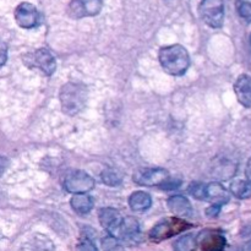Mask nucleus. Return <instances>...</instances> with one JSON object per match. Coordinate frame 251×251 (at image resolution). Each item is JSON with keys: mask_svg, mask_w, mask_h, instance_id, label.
<instances>
[{"mask_svg": "<svg viewBox=\"0 0 251 251\" xmlns=\"http://www.w3.org/2000/svg\"><path fill=\"white\" fill-rule=\"evenodd\" d=\"M158 58L163 70L173 76L184 75L190 65V56L188 50L180 44H173L161 48Z\"/></svg>", "mask_w": 251, "mask_h": 251, "instance_id": "f257e3e1", "label": "nucleus"}, {"mask_svg": "<svg viewBox=\"0 0 251 251\" xmlns=\"http://www.w3.org/2000/svg\"><path fill=\"white\" fill-rule=\"evenodd\" d=\"M87 88L85 85L77 82H68L61 86L59 92L61 109L65 114L76 115L83 109L87 102Z\"/></svg>", "mask_w": 251, "mask_h": 251, "instance_id": "f03ea898", "label": "nucleus"}, {"mask_svg": "<svg viewBox=\"0 0 251 251\" xmlns=\"http://www.w3.org/2000/svg\"><path fill=\"white\" fill-rule=\"evenodd\" d=\"M189 228H191V226L181 218H166L152 228V230L150 232V239L156 243L162 242V240L169 239L171 237H174V235L179 234V233L184 232Z\"/></svg>", "mask_w": 251, "mask_h": 251, "instance_id": "7ed1b4c3", "label": "nucleus"}, {"mask_svg": "<svg viewBox=\"0 0 251 251\" xmlns=\"http://www.w3.org/2000/svg\"><path fill=\"white\" fill-rule=\"evenodd\" d=\"M200 15L207 26L221 28L225 21V2L223 0H202Z\"/></svg>", "mask_w": 251, "mask_h": 251, "instance_id": "20e7f679", "label": "nucleus"}, {"mask_svg": "<svg viewBox=\"0 0 251 251\" xmlns=\"http://www.w3.org/2000/svg\"><path fill=\"white\" fill-rule=\"evenodd\" d=\"M22 59H24V63L28 68L39 69L47 76L53 75L56 69L55 58L46 48H39L33 53H27Z\"/></svg>", "mask_w": 251, "mask_h": 251, "instance_id": "39448f33", "label": "nucleus"}, {"mask_svg": "<svg viewBox=\"0 0 251 251\" xmlns=\"http://www.w3.org/2000/svg\"><path fill=\"white\" fill-rule=\"evenodd\" d=\"M64 188L70 194H87L95 188V179L88 173L76 171L69 174L64 181Z\"/></svg>", "mask_w": 251, "mask_h": 251, "instance_id": "423d86ee", "label": "nucleus"}, {"mask_svg": "<svg viewBox=\"0 0 251 251\" xmlns=\"http://www.w3.org/2000/svg\"><path fill=\"white\" fill-rule=\"evenodd\" d=\"M102 7L103 0H71L68 14L73 19H83L98 15Z\"/></svg>", "mask_w": 251, "mask_h": 251, "instance_id": "0eeeda50", "label": "nucleus"}, {"mask_svg": "<svg viewBox=\"0 0 251 251\" xmlns=\"http://www.w3.org/2000/svg\"><path fill=\"white\" fill-rule=\"evenodd\" d=\"M169 173L163 168L140 169L132 176V180L141 186L163 185L168 181Z\"/></svg>", "mask_w": 251, "mask_h": 251, "instance_id": "6e6552de", "label": "nucleus"}, {"mask_svg": "<svg viewBox=\"0 0 251 251\" xmlns=\"http://www.w3.org/2000/svg\"><path fill=\"white\" fill-rule=\"evenodd\" d=\"M15 20L22 28H33L39 24V12L31 2H21L15 9Z\"/></svg>", "mask_w": 251, "mask_h": 251, "instance_id": "1a4fd4ad", "label": "nucleus"}, {"mask_svg": "<svg viewBox=\"0 0 251 251\" xmlns=\"http://www.w3.org/2000/svg\"><path fill=\"white\" fill-rule=\"evenodd\" d=\"M203 200L208 201L213 206L222 207L223 205H226L229 201V193L220 183H210L205 185Z\"/></svg>", "mask_w": 251, "mask_h": 251, "instance_id": "9d476101", "label": "nucleus"}, {"mask_svg": "<svg viewBox=\"0 0 251 251\" xmlns=\"http://www.w3.org/2000/svg\"><path fill=\"white\" fill-rule=\"evenodd\" d=\"M98 218H100V226L109 233V235H113V237H114L118 228H119L120 222H122L123 220L119 211L112 207L102 208V210L100 211V213H98Z\"/></svg>", "mask_w": 251, "mask_h": 251, "instance_id": "9b49d317", "label": "nucleus"}, {"mask_svg": "<svg viewBox=\"0 0 251 251\" xmlns=\"http://www.w3.org/2000/svg\"><path fill=\"white\" fill-rule=\"evenodd\" d=\"M234 91L240 104L251 108V76H239L234 85Z\"/></svg>", "mask_w": 251, "mask_h": 251, "instance_id": "f8f14e48", "label": "nucleus"}, {"mask_svg": "<svg viewBox=\"0 0 251 251\" xmlns=\"http://www.w3.org/2000/svg\"><path fill=\"white\" fill-rule=\"evenodd\" d=\"M168 207L172 213L178 217H189L193 215V206L190 201L183 195H174L168 199Z\"/></svg>", "mask_w": 251, "mask_h": 251, "instance_id": "ddd939ff", "label": "nucleus"}, {"mask_svg": "<svg viewBox=\"0 0 251 251\" xmlns=\"http://www.w3.org/2000/svg\"><path fill=\"white\" fill-rule=\"evenodd\" d=\"M24 251H54V244L48 237L37 233L25 243Z\"/></svg>", "mask_w": 251, "mask_h": 251, "instance_id": "4468645a", "label": "nucleus"}, {"mask_svg": "<svg viewBox=\"0 0 251 251\" xmlns=\"http://www.w3.org/2000/svg\"><path fill=\"white\" fill-rule=\"evenodd\" d=\"M140 226L136 218L125 217L120 222L119 228L115 233V238H123V239H131L139 234Z\"/></svg>", "mask_w": 251, "mask_h": 251, "instance_id": "2eb2a0df", "label": "nucleus"}, {"mask_svg": "<svg viewBox=\"0 0 251 251\" xmlns=\"http://www.w3.org/2000/svg\"><path fill=\"white\" fill-rule=\"evenodd\" d=\"M70 205L77 215H86L93 207V200L87 194H75L71 198Z\"/></svg>", "mask_w": 251, "mask_h": 251, "instance_id": "dca6fc26", "label": "nucleus"}, {"mask_svg": "<svg viewBox=\"0 0 251 251\" xmlns=\"http://www.w3.org/2000/svg\"><path fill=\"white\" fill-rule=\"evenodd\" d=\"M129 205L130 208L135 212H142L151 207L152 199L145 191H136V193L131 194V196L129 198Z\"/></svg>", "mask_w": 251, "mask_h": 251, "instance_id": "f3484780", "label": "nucleus"}, {"mask_svg": "<svg viewBox=\"0 0 251 251\" xmlns=\"http://www.w3.org/2000/svg\"><path fill=\"white\" fill-rule=\"evenodd\" d=\"M230 193L238 199H248L251 196V183L248 180H235L230 185Z\"/></svg>", "mask_w": 251, "mask_h": 251, "instance_id": "a211bd4d", "label": "nucleus"}, {"mask_svg": "<svg viewBox=\"0 0 251 251\" xmlns=\"http://www.w3.org/2000/svg\"><path fill=\"white\" fill-rule=\"evenodd\" d=\"M223 247H225V239L220 235L211 234L201 240L202 251H221Z\"/></svg>", "mask_w": 251, "mask_h": 251, "instance_id": "6ab92c4d", "label": "nucleus"}, {"mask_svg": "<svg viewBox=\"0 0 251 251\" xmlns=\"http://www.w3.org/2000/svg\"><path fill=\"white\" fill-rule=\"evenodd\" d=\"M102 181L108 186H118L123 183V173L118 169L108 168L100 174Z\"/></svg>", "mask_w": 251, "mask_h": 251, "instance_id": "aec40b11", "label": "nucleus"}, {"mask_svg": "<svg viewBox=\"0 0 251 251\" xmlns=\"http://www.w3.org/2000/svg\"><path fill=\"white\" fill-rule=\"evenodd\" d=\"M196 238L191 234L183 235L181 238H179L178 240L174 244V250L176 251H194L196 248Z\"/></svg>", "mask_w": 251, "mask_h": 251, "instance_id": "412c9836", "label": "nucleus"}, {"mask_svg": "<svg viewBox=\"0 0 251 251\" xmlns=\"http://www.w3.org/2000/svg\"><path fill=\"white\" fill-rule=\"evenodd\" d=\"M103 251H125L124 247L120 244L119 239L113 235H107L102 239Z\"/></svg>", "mask_w": 251, "mask_h": 251, "instance_id": "4be33fe9", "label": "nucleus"}, {"mask_svg": "<svg viewBox=\"0 0 251 251\" xmlns=\"http://www.w3.org/2000/svg\"><path fill=\"white\" fill-rule=\"evenodd\" d=\"M237 10L243 19L248 20V21H251V4L250 2L243 1V0H238Z\"/></svg>", "mask_w": 251, "mask_h": 251, "instance_id": "5701e85b", "label": "nucleus"}, {"mask_svg": "<svg viewBox=\"0 0 251 251\" xmlns=\"http://www.w3.org/2000/svg\"><path fill=\"white\" fill-rule=\"evenodd\" d=\"M189 193L199 200H203V194H205V185L200 183H191L188 189Z\"/></svg>", "mask_w": 251, "mask_h": 251, "instance_id": "b1692460", "label": "nucleus"}, {"mask_svg": "<svg viewBox=\"0 0 251 251\" xmlns=\"http://www.w3.org/2000/svg\"><path fill=\"white\" fill-rule=\"evenodd\" d=\"M76 251H97V248L93 244V242L88 238H82L76 245Z\"/></svg>", "mask_w": 251, "mask_h": 251, "instance_id": "393cba45", "label": "nucleus"}, {"mask_svg": "<svg viewBox=\"0 0 251 251\" xmlns=\"http://www.w3.org/2000/svg\"><path fill=\"white\" fill-rule=\"evenodd\" d=\"M7 60V46L4 41L0 39V68L6 63Z\"/></svg>", "mask_w": 251, "mask_h": 251, "instance_id": "a878e982", "label": "nucleus"}, {"mask_svg": "<svg viewBox=\"0 0 251 251\" xmlns=\"http://www.w3.org/2000/svg\"><path fill=\"white\" fill-rule=\"evenodd\" d=\"M220 211H221L220 206H213V205H211L210 207H208L207 210H206V215H207L208 217L213 218V217H216V216H217L218 213H220Z\"/></svg>", "mask_w": 251, "mask_h": 251, "instance_id": "bb28decb", "label": "nucleus"}, {"mask_svg": "<svg viewBox=\"0 0 251 251\" xmlns=\"http://www.w3.org/2000/svg\"><path fill=\"white\" fill-rule=\"evenodd\" d=\"M7 167H9V159H7L6 157L0 156V176L5 173Z\"/></svg>", "mask_w": 251, "mask_h": 251, "instance_id": "cd10ccee", "label": "nucleus"}, {"mask_svg": "<svg viewBox=\"0 0 251 251\" xmlns=\"http://www.w3.org/2000/svg\"><path fill=\"white\" fill-rule=\"evenodd\" d=\"M245 176H247V180L251 183V158L248 161L247 168H245Z\"/></svg>", "mask_w": 251, "mask_h": 251, "instance_id": "c85d7f7f", "label": "nucleus"}, {"mask_svg": "<svg viewBox=\"0 0 251 251\" xmlns=\"http://www.w3.org/2000/svg\"><path fill=\"white\" fill-rule=\"evenodd\" d=\"M242 251H251V240H249L247 244H244V247L242 248Z\"/></svg>", "mask_w": 251, "mask_h": 251, "instance_id": "c756f323", "label": "nucleus"}, {"mask_svg": "<svg viewBox=\"0 0 251 251\" xmlns=\"http://www.w3.org/2000/svg\"><path fill=\"white\" fill-rule=\"evenodd\" d=\"M250 43H251V36H250Z\"/></svg>", "mask_w": 251, "mask_h": 251, "instance_id": "7c9ffc66", "label": "nucleus"}]
</instances>
